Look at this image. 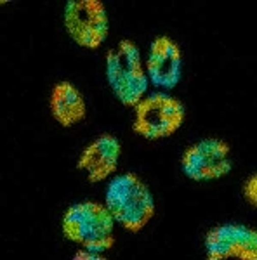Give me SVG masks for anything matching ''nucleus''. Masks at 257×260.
<instances>
[{"mask_svg": "<svg viewBox=\"0 0 257 260\" xmlns=\"http://www.w3.org/2000/svg\"><path fill=\"white\" fill-rule=\"evenodd\" d=\"M115 222L130 233H139L155 215V198L150 187L132 172L119 174L109 180L104 194Z\"/></svg>", "mask_w": 257, "mask_h": 260, "instance_id": "1", "label": "nucleus"}, {"mask_svg": "<svg viewBox=\"0 0 257 260\" xmlns=\"http://www.w3.org/2000/svg\"><path fill=\"white\" fill-rule=\"evenodd\" d=\"M115 219L104 205L85 201L71 205L63 217V234L85 250L104 253L115 243Z\"/></svg>", "mask_w": 257, "mask_h": 260, "instance_id": "2", "label": "nucleus"}, {"mask_svg": "<svg viewBox=\"0 0 257 260\" xmlns=\"http://www.w3.org/2000/svg\"><path fill=\"white\" fill-rule=\"evenodd\" d=\"M106 78L124 106L136 108L148 90V75L142 70L141 52L130 40H120L106 52Z\"/></svg>", "mask_w": 257, "mask_h": 260, "instance_id": "3", "label": "nucleus"}, {"mask_svg": "<svg viewBox=\"0 0 257 260\" xmlns=\"http://www.w3.org/2000/svg\"><path fill=\"white\" fill-rule=\"evenodd\" d=\"M184 121V106L165 92H153L136 106L134 130L148 141L165 139Z\"/></svg>", "mask_w": 257, "mask_h": 260, "instance_id": "4", "label": "nucleus"}, {"mask_svg": "<svg viewBox=\"0 0 257 260\" xmlns=\"http://www.w3.org/2000/svg\"><path fill=\"white\" fill-rule=\"evenodd\" d=\"M65 26L80 47L98 49L109 33L104 4L99 0H70L65 7Z\"/></svg>", "mask_w": 257, "mask_h": 260, "instance_id": "5", "label": "nucleus"}, {"mask_svg": "<svg viewBox=\"0 0 257 260\" xmlns=\"http://www.w3.org/2000/svg\"><path fill=\"white\" fill-rule=\"evenodd\" d=\"M230 144L221 139H204L183 154V172L196 182H209L230 174L233 161L230 158Z\"/></svg>", "mask_w": 257, "mask_h": 260, "instance_id": "6", "label": "nucleus"}, {"mask_svg": "<svg viewBox=\"0 0 257 260\" xmlns=\"http://www.w3.org/2000/svg\"><path fill=\"white\" fill-rule=\"evenodd\" d=\"M205 250L210 260L224 258H257V233L247 225L224 224L209 231L205 236Z\"/></svg>", "mask_w": 257, "mask_h": 260, "instance_id": "7", "label": "nucleus"}, {"mask_svg": "<svg viewBox=\"0 0 257 260\" xmlns=\"http://www.w3.org/2000/svg\"><path fill=\"white\" fill-rule=\"evenodd\" d=\"M181 73L183 56L179 45L165 35L157 37L151 42L146 59V75L151 83L163 90H170L179 83Z\"/></svg>", "mask_w": 257, "mask_h": 260, "instance_id": "8", "label": "nucleus"}, {"mask_svg": "<svg viewBox=\"0 0 257 260\" xmlns=\"http://www.w3.org/2000/svg\"><path fill=\"white\" fill-rule=\"evenodd\" d=\"M120 154V141L109 134H104L83 149L77 167L87 172L91 182H101L117 170Z\"/></svg>", "mask_w": 257, "mask_h": 260, "instance_id": "9", "label": "nucleus"}, {"mask_svg": "<svg viewBox=\"0 0 257 260\" xmlns=\"http://www.w3.org/2000/svg\"><path fill=\"white\" fill-rule=\"evenodd\" d=\"M50 111L63 127H73L85 118V103L77 87L70 82H61L50 94Z\"/></svg>", "mask_w": 257, "mask_h": 260, "instance_id": "10", "label": "nucleus"}, {"mask_svg": "<svg viewBox=\"0 0 257 260\" xmlns=\"http://www.w3.org/2000/svg\"><path fill=\"white\" fill-rule=\"evenodd\" d=\"M243 194H245V198L255 207L257 205V175H252V177L247 180Z\"/></svg>", "mask_w": 257, "mask_h": 260, "instance_id": "11", "label": "nucleus"}, {"mask_svg": "<svg viewBox=\"0 0 257 260\" xmlns=\"http://www.w3.org/2000/svg\"><path fill=\"white\" fill-rule=\"evenodd\" d=\"M75 258L80 260V258H87V260H101L104 258L103 253H96V251H91V250H80L77 255H75Z\"/></svg>", "mask_w": 257, "mask_h": 260, "instance_id": "12", "label": "nucleus"}]
</instances>
